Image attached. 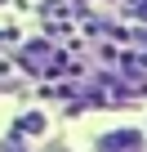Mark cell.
Masks as SVG:
<instances>
[{
  "instance_id": "6da1fadb",
  "label": "cell",
  "mask_w": 147,
  "mask_h": 152,
  "mask_svg": "<svg viewBox=\"0 0 147 152\" xmlns=\"http://www.w3.org/2000/svg\"><path fill=\"white\" fill-rule=\"evenodd\" d=\"M94 152H143V134L138 130H112L94 143Z\"/></svg>"
},
{
  "instance_id": "7a4b0ae2",
  "label": "cell",
  "mask_w": 147,
  "mask_h": 152,
  "mask_svg": "<svg viewBox=\"0 0 147 152\" xmlns=\"http://www.w3.org/2000/svg\"><path fill=\"white\" fill-rule=\"evenodd\" d=\"M5 152H27V148L22 143H5Z\"/></svg>"
}]
</instances>
